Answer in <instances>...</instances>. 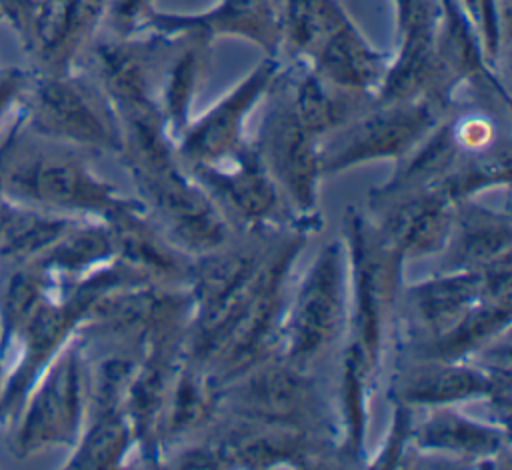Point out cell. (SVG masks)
<instances>
[{
	"label": "cell",
	"instance_id": "cell-14",
	"mask_svg": "<svg viewBox=\"0 0 512 470\" xmlns=\"http://www.w3.org/2000/svg\"><path fill=\"white\" fill-rule=\"evenodd\" d=\"M286 0H218L212 8L196 14L154 12L148 32L182 34L202 32L210 40L218 36L244 38L264 50L266 56H278L280 22Z\"/></svg>",
	"mask_w": 512,
	"mask_h": 470
},
{
	"label": "cell",
	"instance_id": "cell-10",
	"mask_svg": "<svg viewBox=\"0 0 512 470\" xmlns=\"http://www.w3.org/2000/svg\"><path fill=\"white\" fill-rule=\"evenodd\" d=\"M268 94L272 100L254 142L284 200L290 202L302 220L314 222L318 182L322 176V140L288 112L272 88Z\"/></svg>",
	"mask_w": 512,
	"mask_h": 470
},
{
	"label": "cell",
	"instance_id": "cell-25",
	"mask_svg": "<svg viewBox=\"0 0 512 470\" xmlns=\"http://www.w3.org/2000/svg\"><path fill=\"white\" fill-rule=\"evenodd\" d=\"M350 22L352 18L338 0H286L278 56L286 54L294 62L306 64Z\"/></svg>",
	"mask_w": 512,
	"mask_h": 470
},
{
	"label": "cell",
	"instance_id": "cell-27",
	"mask_svg": "<svg viewBox=\"0 0 512 470\" xmlns=\"http://www.w3.org/2000/svg\"><path fill=\"white\" fill-rule=\"evenodd\" d=\"M30 72L20 68H0V122L18 110Z\"/></svg>",
	"mask_w": 512,
	"mask_h": 470
},
{
	"label": "cell",
	"instance_id": "cell-26",
	"mask_svg": "<svg viewBox=\"0 0 512 470\" xmlns=\"http://www.w3.org/2000/svg\"><path fill=\"white\" fill-rule=\"evenodd\" d=\"M154 12V0H110L104 20L116 38H128L148 30Z\"/></svg>",
	"mask_w": 512,
	"mask_h": 470
},
{
	"label": "cell",
	"instance_id": "cell-15",
	"mask_svg": "<svg viewBox=\"0 0 512 470\" xmlns=\"http://www.w3.org/2000/svg\"><path fill=\"white\" fill-rule=\"evenodd\" d=\"M108 6L110 0H50L22 50L32 58L36 70L64 72L74 68Z\"/></svg>",
	"mask_w": 512,
	"mask_h": 470
},
{
	"label": "cell",
	"instance_id": "cell-21",
	"mask_svg": "<svg viewBox=\"0 0 512 470\" xmlns=\"http://www.w3.org/2000/svg\"><path fill=\"white\" fill-rule=\"evenodd\" d=\"M76 220L0 194V266L36 262Z\"/></svg>",
	"mask_w": 512,
	"mask_h": 470
},
{
	"label": "cell",
	"instance_id": "cell-11",
	"mask_svg": "<svg viewBox=\"0 0 512 470\" xmlns=\"http://www.w3.org/2000/svg\"><path fill=\"white\" fill-rule=\"evenodd\" d=\"M188 172L218 208L244 226L264 228L282 222L284 196L270 176L254 138L238 152Z\"/></svg>",
	"mask_w": 512,
	"mask_h": 470
},
{
	"label": "cell",
	"instance_id": "cell-5",
	"mask_svg": "<svg viewBox=\"0 0 512 470\" xmlns=\"http://www.w3.org/2000/svg\"><path fill=\"white\" fill-rule=\"evenodd\" d=\"M452 110L454 100L436 96L398 102L374 100L364 112L322 140V176L338 174L366 162L402 160Z\"/></svg>",
	"mask_w": 512,
	"mask_h": 470
},
{
	"label": "cell",
	"instance_id": "cell-3",
	"mask_svg": "<svg viewBox=\"0 0 512 470\" xmlns=\"http://www.w3.org/2000/svg\"><path fill=\"white\" fill-rule=\"evenodd\" d=\"M312 226H296L276 240L260 268L256 284L226 334L208 372L222 386L278 354L288 312L290 276Z\"/></svg>",
	"mask_w": 512,
	"mask_h": 470
},
{
	"label": "cell",
	"instance_id": "cell-7",
	"mask_svg": "<svg viewBox=\"0 0 512 470\" xmlns=\"http://www.w3.org/2000/svg\"><path fill=\"white\" fill-rule=\"evenodd\" d=\"M348 256L344 242H330L314 258L296 296L288 302L282 326V356L310 368L340 336L348 320Z\"/></svg>",
	"mask_w": 512,
	"mask_h": 470
},
{
	"label": "cell",
	"instance_id": "cell-28",
	"mask_svg": "<svg viewBox=\"0 0 512 470\" xmlns=\"http://www.w3.org/2000/svg\"><path fill=\"white\" fill-rule=\"evenodd\" d=\"M4 372H6V358H4V352L0 348V388H2V382H4Z\"/></svg>",
	"mask_w": 512,
	"mask_h": 470
},
{
	"label": "cell",
	"instance_id": "cell-24",
	"mask_svg": "<svg viewBox=\"0 0 512 470\" xmlns=\"http://www.w3.org/2000/svg\"><path fill=\"white\" fill-rule=\"evenodd\" d=\"M510 324V296H486L442 336L416 344L414 360H464L474 350L498 340Z\"/></svg>",
	"mask_w": 512,
	"mask_h": 470
},
{
	"label": "cell",
	"instance_id": "cell-9",
	"mask_svg": "<svg viewBox=\"0 0 512 470\" xmlns=\"http://www.w3.org/2000/svg\"><path fill=\"white\" fill-rule=\"evenodd\" d=\"M282 66L280 56H266L226 96L186 124L174 142L176 156L186 170L214 164L250 140L246 134L248 118L268 96Z\"/></svg>",
	"mask_w": 512,
	"mask_h": 470
},
{
	"label": "cell",
	"instance_id": "cell-1",
	"mask_svg": "<svg viewBox=\"0 0 512 470\" xmlns=\"http://www.w3.org/2000/svg\"><path fill=\"white\" fill-rule=\"evenodd\" d=\"M0 194L46 212L106 222L146 210L98 178L84 152L26 130L18 110L0 140Z\"/></svg>",
	"mask_w": 512,
	"mask_h": 470
},
{
	"label": "cell",
	"instance_id": "cell-20",
	"mask_svg": "<svg viewBox=\"0 0 512 470\" xmlns=\"http://www.w3.org/2000/svg\"><path fill=\"white\" fill-rule=\"evenodd\" d=\"M118 260V238L106 220L78 218L36 262L62 282H76Z\"/></svg>",
	"mask_w": 512,
	"mask_h": 470
},
{
	"label": "cell",
	"instance_id": "cell-16",
	"mask_svg": "<svg viewBox=\"0 0 512 470\" xmlns=\"http://www.w3.org/2000/svg\"><path fill=\"white\" fill-rule=\"evenodd\" d=\"M486 296L490 294L482 270H444L440 276L410 286L406 310L414 344L442 336Z\"/></svg>",
	"mask_w": 512,
	"mask_h": 470
},
{
	"label": "cell",
	"instance_id": "cell-12",
	"mask_svg": "<svg viewBox=\"0 0 512 470\" xmlns=\"http://www.w3.org/2000/svg\"><path fill=\"white\" fill-rule=\"evenodd\" d=\"M394 400L414 406H456L472 398H490L500 416L508 422L510 410V368H480L464 360H414L400 372L392 390Z\"/></svg>",
	"mask_w": 512,
	"mask_h": 470
},
{
	"label": "cell",
	"instance_id": "cell-2",
	"mask_svg": "<svg viewBox=\"0 0 512 470\" xmlns=\"http://www.w3.org/2000/svg\"><path fill=\"white\" fill-rule=\"evenodd\" d=\"M18 116L34 136L80 152L120 154L116 112L88 72H30Z\"/></svg>",
	"mask_w": 512,
	"mask_h": 470
},
{
	"label": "cell",
	"instance_id": "cell-4",
	"mask_svg": "<svg viewBox=\"0 0 512 470\" xmlns=\"http://www.w3.org/2000/svg\"><path fill=\"white\" fill-rule=\"evenodd\" d=\"M88 386V348L74 334L36 378L12 422L16 458H30L56 446L72 448L86 422Z\"/></svg>",
	"mask_w": 512,
	"mask_h": 470
},
{
	"label": "cell",
	"instance_id": "cell-18",
	"mask_svg": "<svg viewBox=\"0 0 512 470\" xmlns=\"http://www.w3.org/2000/svg\"><path fill=\"white\" fill-rule=\"evenodd\" d=\"M512 222L508 212H496L474 200L460 202L454 226L442 252L444 270H486L510 260Z\"/></svg>",
	"mask_w": 512,
	"mask_h": 470
},
{
	"label": "cell",
	"instance_id": "cell-23",
	"mask_svg": "<svg viewBox=\"0 0 512 470\" xmlns=\"http://www.w3.org/2000/svg\"><path fill=\"white\" fill-rule=\"evenodd\" d=\"M62 286L38 262L0 266V348L10 350L32 314Z\"/></svg>",
	"mask_w": 512,
	"mask_h": 470
},
{
	"label": "cell",
	"instance_id": "cell-17",
	"mask_svg": "<svg viewBox=\"0 0 512 470\" xmlns=\"http://www.w3.org/2000/svg\"><path fill=\"white\" fill-rule=\"evenodd\" d=\"M508 426L466 418L456 406H436L410 430V442L434 456L488 460L508 452Z\"/></svg>",
	"mask_w": 512,
	"mask_h": 470
},
{
	"label": "cell",
	"instance_id": "cell-8",
	"mask_svg": "<svg viewBox=\"0 0 512 470\" xmlns=\"http://www.w3.org/2000/svg\"><path fill=\"white\" fill-rule=\"evenodd\" d=\"M232 418L312 434L324 404L308 368L272 356L220 386V410Z\"/></svg>",
	"mask_w": 512,
	"mask_h": 470
},
{
	"label": "cell",
	"instance_id": "cell-19",
	"mask_svg": "<svg viewBox=\"0 0 512 470\" xmlns=\"http://www.w3.org/2000/svg\"><path fill=\"white\" fill-rule=\"evenodd\" d=\"M390 58V54L376 50L358 26L350 22L304 66L340 90L376 98Z\"/></svg>",
	"mask_w": 512,
	"mask_h": 470
},
{
	"label": "cell",
	"instance_id": "cell-13",
	"mask_svg": "<svg viewBox=\"0 0 512 470\" xmlns=\"http://www.w3.org/2000/svg\"><path fill=\"white\" fill-rule=\"evenodd\" d=\"M456 208L458 204L438 186H428L374 204L380 214L374 224L400 258L410 260L444 250Z\"/></svg>",
	"mask_w": 512,
	"mask_h": 470
},
{
	"label": "cell",
	"instance_id": "cell-6",
	"mask_svg": "<svg viewBox=\"0 0 512 470\" xmlns=\"http://www.w3.org/2000/svg\"><path fill=\"white\" fill-rule=\"evenodd\" d=\"M346 256L352 278L350 344H354L378 370L390 312L400 294L404 260L382 238L376 224L362 212L346 214Z\"/></svg>",
	"mask_w": 512,
	"mask_h": 470
},
{
	"label": "cell",
	"instance_id": "cell-22",
	"mask_svg": "<svg viewBox=\"0 0 512 470\" xmlns=\"http://www.w3.org/2000/svg\"><path fill=\"white\" fill-rule=\"evenodd\" d=\"M136 442L126 406L120 402L88 404L80 438L72 446L64 468L122 466Z\"/></svg>",
	"mask_w": 512,
	"mask_h": 470
}]
</instances>
